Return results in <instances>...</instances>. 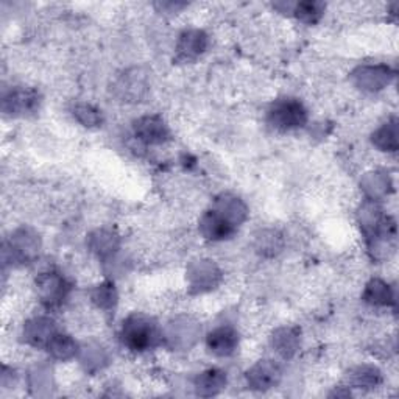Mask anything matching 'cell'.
<instances>
[{
  "label": "cell",
  "mask_w": 399,
  "mask_h": 399,
  "mask_svg": "<svg viewBox=\"0 0 399 399\" xmlns=\"http://www.w3.org/2000/svg\"><path fill=\"white\" fill-rule=\"evenodd\" d=\"M77 117L80 119L81 115H85L88 117V120H86V125H95V123H99V113L97 111H94V109L91 106H78L77 109Z\"/></svg>",
  "instance_id": "obj_16"
},
{
  "label": "cell",
  "mask_w": 399,
  "mask_h": 399,
  "mask_svg": "<svg viewBox=\"0 0 399 399\" xmlns=\"http://www.w3.org/2000/svg\"><path fill=\"white\" fill-rule=\"evenodd\" d=\"M47 346H49V351H52V354L58 357V359H69L75 353V343L67 335L55 334Z\"/></svg>",
  "instance_id": "obj_13"
},
{
  "label": "cell",
  "mask_w": 399,
  "mask_h": 399,
  "mask_svg": "<svg viewBox=\"0 0 399 399\" xmlns=\"http://www.w3.org/2000/svg\"><path fill=\"white\" fill-rule=\"evenodd\" d=\"M206 345H208L212 354H216L218 357L231 356L234 351L237 349L239 334L236 329H232L231 326L216 328L214 331H211L208 334Z\"/></svg>",
  "instance_id": "obj_5"
},
{
  "label": "cell",
  "mask_w": 399,
  "mask_h": 399,
  "mask_svg": "<svg viewBox=\"0 0 399 399\" xmlns=\"http://www.w3.org/2000/svg\"><path fill=\"white\" fill-rule=\"evenodd\" d=\"M39 105V97L34 91L29 89H18L11 91L8 97L5 99V111L15 115H24L27 113H33Z\"/></svg>",
  "instance_id": "obj_7"
},
{
  "label": "cell",
  "mask_w": 399,
  "mask_h": 399,
  "mask_svg": "<svg viewBox=\"0 0 399 399\" xmlns=\"http://www.w3.org/2000/svg\"><path fill=\"white\" fill-rule=\"evenodd\" d=\"M55 337L52 321L47 320H36L34 325H30L29 328V339L36 346L49 345L50 340Z\"/></svg>",
  "instance_id": "obj_11"
},
{
  "label": "cell",
  "mask_w": 399,
  "mask_h": 399,
  "mask_svg": "<svg viewBox=\"0 0 399 399\" xmlns=\"http://www.w3.org/2000/svg\"><path fill=\"white\" fill-rule=\"evenodd\" d=\"M136 136L146 144H162L169 139V128L161 117H142L134 125Z\"/></svg>",
  "instance_id": "obj_6"
},
{
  "label": "cell",
  "mask_w": 399,
  "mask_h": 399,
  "mask_svg": "<svg viewBox=\"0 0 399 399\" xmlns=\"http://www.w3.org/2000/svg\"><path fill=\"white\" fill-rule=\"evenodd\" d=\"M268 123L278 132H292L306 125L307 111L297 99H279L268 109Z\"/></svg>",
  "instance_id": "obj_2"
},
{
  "label": "cell",
  "mask_w": 399,
  "mask_h": 399,
  "mask_svg": "<svg viewBox=\"0 0 399 399\" xmlns=\"http://www.w3.org/2000/svg\"><path fill=\"white\" fill-rule=\"evenodd\" d=\"M323 11H325V5L318 2H302L295 8L297 16L309 24L316 22L321 18Z\"/></svg>",
  "instance_id": "obj_14"
},
{
  "label": "cell",
  "mask_w": 399,
  "mask_h": 399,
  "mask_svg": "<svg viewBox=\"0 0 399 399\" xmlns=\"http://www.w3.org/2000/svg\"><path fill=\"white\" fill-rule=\"evenodd\" d=\"M120 339L128 349L142 353L155 348L161 340V334L153 320L146 315L134 314L123 321Z\"/></svg>",
  "instance_id": "obj_1"
},
{
  "label": "cell",
  "mask_w": 399,
  "mask_h": 399,
  "mask_svg": "<svg viewBox=\"0 0 399 399\" xmlns=\"http://www.w3.org/2000/svg\"><path fill=\"white\" fill-rule=\"evenodd\" d=\"M200 231L209 240H225L234 234V223L218 211H209L200 220Z\"/></svg>",
  "instance_id": "obj_4"
},
{
  "label": "cell",
  "mask_w": 399,
  "mask_h": 399,
  "mask_svg": "<svg viewBox=\"0 0 399 399\" xmlns=\"http://www.w3.org/2000/svg\"><path fill=\"white\" fill-rule=\"evenodd\" d=\"M365 300L374 306H385L391 300L388 286H385L381 281H373L365 292Z\"/></svg>",
  "instance_id": "obj_12"
},
{
  "label": "cell",
  "mask_w": 399,
  "mask_h": 399,
  "mask_svg": "<svg viewBox=\"0 0 399 399\" xmlns=\"http://www.w3.org/2000/svg\"><path fill=\"white\" fill-rule=\"evenodd\" d=\"M36 284L39 287L41 300H43L47 306H58L64 301L66 295L69 292V286L57 273H46L39 276Z\"/></svg>",
  "instance_id": "obj_3"
},
{
  "label": "cell",
  "mask_w": 399,
  "mask_h": 399,
  "mask_svg": "<svg viewBox=\"0 0 399 399\" xmlns=\"http://www.w3.org/2000/svg\"><path fill=\"white\" fill-rule=\"evenodd\" d=\"M114 290H113V287L111 286H102L97 288V293H95V297L94 300H97L99 301V304L105 307L106 306V302H108V306H111L113 302H114Z\"/></svg>",
  "instance_id": "obj_15"
},
{
  "label": "cell",
  "mask_w": 399,
  "mask_h": 399,
  "mask_svg": "<svg viewBox=\"0 0 399 399\" xmlns=\"http://www.w3.org/2000/svg\"><path fill=\"white\" fill-rule=\"evenodd\" d=\"M279 374H281L279 368L268 360H265L264 363H259V365L253 370V373L250 374V379L258 388H268V387H272L273 384L278 382Z\"/></svg>",
  "instance_id": "obj_9"
},
{
  "label": "cell",
  "mask_w": 399,
  "mask_h": 399,
  "mask_svg": "<svg viewBox=\"0 0 399 399\" xmlns=\"http://www.w3.org/2000/svg\"><path fill=\"white\" fill-rule=\"evenodd\" d=\"M206 43L208 41L202 31H186L178 44V53L184 59H192L206 49Z\"/></svg>",
  "instance_id": "obj_8"
},
{
  "label": "cell",
  "mask_w": 399,
  "mask_h": 399,
  "mask_svg": "<svg viewBox=\"0 0 399 399\" xmlns=\"http://www.w3.org/2000/svg\"><path fill=\"white\" fill-rule=\"evenodd\" d=\"M225 382H226V377L222 371L209 370L198 376L197 390H198V393H202V395H214L223 387Z\"/></svg>",
  "instance_id": "obj_10"
}]
</instances>
